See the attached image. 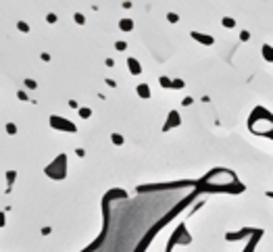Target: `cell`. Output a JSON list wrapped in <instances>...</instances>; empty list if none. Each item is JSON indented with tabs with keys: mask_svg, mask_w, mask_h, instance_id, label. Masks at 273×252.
<instances>
[{
	"mask_svg": "<svg viewBox=\"0 0 273 252\" xmlns=\"http://www.w3.org/2000/svg\"><path fill=\"white\" fill-rule=\"evenodd\" d=\"M50 123H52L54 127H63V129H69V131H73V129H75V127H73L71 123H67V121H60L59 117H52V119H50Z\"/></svg>",
	"mask_w": 273,
	"mask_h": 252,
	"instance_id": "1",
	"label": "cell"
},
{
	"mask_svg": "<svg viewBox=\"0 0 273 252\" xmlns=\"http://www.w3.org/2000/svg\"><path fill=\"white\" fill-rule=\"evenodd\" d=\"M129 65H131V73H140V65L136 60H129Z\"/></svg>",
	"mask_w": 273,
	"mask_h": 252,
	"instance_id": "2",
	"label": "cell"
},
{
	"mask_svg": "<svg viewBox=\"0 0 273 252\" xmlns=\"http://www.w3.org/2000/svg\"><path fill=\"white\" fill-rule=\"evenodd\" d=\"M265 57H267V60H273V50L271 48H265Z\"/></svg>",
	"mask_w": 273,
	"mask_h": 252,
	"instance_id": "3",
	"label": "cell"
},
{
	"mask_svg": "<svg viewBox=\"0 0 273 252\" xmlns=\"http://www.w3.org/2000/svg\"><path fill=\"white\" fill-rule=\"evenodd\" d=\"M140 96H144V98H146V96H148V88H146V86H140Z\"/></svg>",
	"mask_w": 273,
	"mask_h": 252,
	"instance_id": "4",
	"label": "cell"
},
{
	"mask_svg": "<svg viewBox=\"0 0 273 252\" xmlns=\"http://www.w3.org/2000/svg\"><path fill=\"white\" fill-rule=\"evenodd\" d=\"M6 131H9V133L13 136V133H17V127L13 125V123H9V125H6Z\"/></svg>",
	"mask_w": 273,
	"mask_h": 252,
	"instance_id": "5",
	"label": "cell"
},
{
	"mask_svg": "<svg viewBox=\"0 0 273 252\" xmlns=\"http://www.w3.org/2000/svg\"><path fill=\"white\" fill-rule=\"evenodd\" d=\"M15 177H17V175H15V171H9V173H6V179H9V183L15 181Z\"/></svg>",
	"mask_w": 273,
	"mask_h": 252,
	"instance_id": "6",
	"label": "cell"
},
{
	"mask_svg": "<svg viewBox=\"0 0 273 252\" xmlns=\"http://www.w3.org/2000/svg\"><path fill=\"white\" fill-rule=\"evenodd\" d=\"M79 115H82L83 119H88V117H90V108H82V111H79Z\"/></svg>",
	"mask_w": 273,
	"mask_h": 252,
	"instance_id": "7",
	"label": "cell"
},
{
	"mask_svg": "<svg viewBox=\"0 0 273 252\" xmlns=\"http://www.w3.org/2000/svg\"><path fill=\"white\" fill-rule=\"evenodd\" d=\"M113 142H115V144H123V137L115 133V136H113Z\"/></svg>",
	"mask_w": 273,
	"mask_h": 252,
	"instance_id": "8",
	"label": "cell"
},
{
	"mask_svg": "<svg viewBox=\"0 0 273 252\" xmlns=\"http://www.w3.org/2000/svg\"><path fill=\"white\" fill-rule=\"evenodd\" d=\"M25 86H27V88H31V90H34V88H36V81H34V79H27V81H25Z\"/></svg>",
	"mask_w": 273,
	"mask_h": 252,
	"instance_id": "9",
	"label": "cell"
},
{
	"mask_svg": "<svg viewBox=\"0 0 273 252\" xmlns=\"http://www.w3.org/2000/svg\"><path fill=\"white\" fill-rule=\"evenodd\" d=\"M4 225H6V219H4V215L0 213V227H4Z\"/></svg>",
	"mask_w": 273,
	"mask_h": 252,
	"instance_id": "10",
	"label": "cell"
}]
</instances>
